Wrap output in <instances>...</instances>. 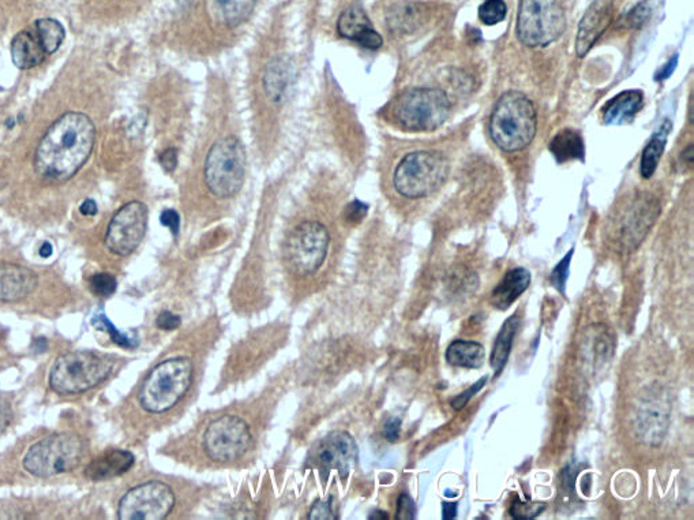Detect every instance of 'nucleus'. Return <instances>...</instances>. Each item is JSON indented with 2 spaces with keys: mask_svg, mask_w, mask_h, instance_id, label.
Segmentation results:
<instances>
[{
  "mask_svg": "<svg viewBox=\"0 0 694 520\" xmlns=\"http://www.w3.org/2000/svg\"><path fill=\"white\" fill-rule=\"evenodd\" d=\"M96 126L85 114L67 113L45 131L35 154L37 174L66 182L77 174L95 148Z\"/></svg>",
  "mask_w": 694,
  "mask_h": 520,
  "instance_id": "obj_1",
  "label": "nucleus"
},
{
  "mask_svg": "<svg viewBox=\"0 0 694 520\" xmlns=\"http://www.w3.org/2000/svg\"><path fill=\"white\" fill-rule=\"evenodd\" d=\"M194 374L195 366L192 358L177 355L160 362L139 388V407L147 414H167L190 392Z\"/></svg>",
  "mask_w": 694,
  "mask_h": 520,
  "instance_id": "obj_2",
  "label": "nucleus"
},
{
  "mask_svg": "<svg viewBox=\"0 0 694 520\" xmlns=\"http://www.w3.org/2000/svg\"><path fill=\"white\" fill-rule=\"evenodd\" d=\"M538 130V115L532 101L520 92H508L495 104L490 119V136L505 152L527 148Z\"/></svg>",
  "mask_w": 694,
  "mask_h": 520,
  "instance_id": "obj_3",
  "label": "nucleus"
},
{
  "mask_svg": "<svg viewBox=\"0 0 694 520\" xmlns=\"http://www.w3.org/2000/svg\"><path fill=\"white\" fill-rule=\"evenodd\" d=\"M256 444L253 426L241 415L225 413L208 422L201 435V450L215 466H233L245 459Z\"/></svg>",
  "mask_w": 694,
  "mask_h": 520,
  "instance_id": "obj_4",
  "label": "nucleus"
},
{
  "mask_svg": "<svg viewBox=\"0 0 694 520\" xmlns=\"http://www.w3.org/2000/svg\"><path fill=\"white\" fill-rule=\"evenodd\" d=\"M114 370L108 355L88 350L66 352L53 364L50 385L58 395H78L106 382Z\"/></svg>",
  "mask_w": 694,
  "mask_h": 520,
  "instance_id": "obj_5",
  "label": "nucleus"
},
{
  "mask_svg": "<svg viewBox=\"0 0 694 520\" xmlns=\"http://www.w3.org/2000/svg\"><path fill=\"white\" fill-rule=\"evenodd\" d=\"M248 157L236 137L218 139L205 162V182L217 199H233L241 192L246 179Z\"/></svg>",
  "mask_w": 694,
  "mask_h": 520,
  "instance_id": "obj_6",
  "label": "nucleus"
},
{
  "mask_svg": "<svg viewBox=\"0 0 694 520\" xmlns=\"http://www.w3.org/2000/svg\"><path fill=\"white\" fill-rule=\"evenodd\" d=\"M449 163L439 152L416 151L406 154L396 169L393 184L406 199L429 197L446 181Z\"/></svg>",
  "mask_w": 694,
  "mask_h": 520,
  "instance_id": "obj_7",
  "label": "nucleus"
},
{
  "mask_svg": "<svg viewBox=\"0 0 694 520\" xmlns=\"http://www.w3.org/2000/svg\"><path fill=\"white\" fill-rule=\"evenodd\" d=\"M85 445L77 435L59 433L33 444L25 453V470L39 478H50L74 470L83 458Z\"/></svg>",
  "mask_w": 694,
  "mask_h": 520,
  "instance_id": "obj_8",
  "label": "nucleus"
},
{
  "mask_svg": "<svg viewBox=\"0 0 694 520\" xmlns=\"http://www.w3.org/2000/svg\"><path fill=\"white\" fill-rule=\"evenodd\" d=\"M449 98L442 89L414 88L404 92L395 104L396 121L409 131H433L449 118Z\"/></svg>",
  "mask_w": 694,
  "mask_h": 520,
  "instance_id": "obj_9",
  "label": "nucleus"
},
{
  "mask_svg": "<svg viewBox=\"0 0 694 520\" xmlns=\"http://www.w3.org/2000/svg\"><path fill=\"white\" fill-rule=\"evenodd\" d=\"M565 12L558 0H521L518 7L517 39L527 47H548L564 35Z\"/></svg>",
  "mask_w": 694,
  "mask_h": 520,
  "instance_id": "obj_10",
  "label": "nucleus"
},
{
  "mask_svg": "<svg viewBox=\"0 0 694 520\" xmlns=\"http://www.w3.org/2000/svg\"><path fill=\"white\" fill-rule=\"evenodd\" d=\"M329 245V231L322 223H300L292 230L284 248L289 271L297 278L315 275L327 260Z\"/></svg>",
  "mask_w": 694,
  "mask_h": 520,
  "instance_id": "obj_11",
  "label": "nucleus"
},
{
  "mask_svg": "<svg viewBox=\"0 0 694 520\" xmlns=\"http://www.w3.org/2000/svg\"><path fill=\"white\" fill-rule=\"evenodd\" d=\"M177 506V494L170 484L159 479L146 481L130 489L118 507L122 520H162Z\"/></svg>",
  "mask_w": 694,
  "mask_h": 520,
  "instance_id": "obj_12",
  "label": "nucleus"
},
{
  "mask_svg": "<svg viewBox=\"0 0 694 520\" xmlns=\"http://www.w3.org/2000/svg\"><path fill=\"white\" fill-rule=\"evenodd\" d=\"M149 210L139 201L123 205L106 228V246L114 255L126 257L136 252L146 235Z\"/></svg>",
  "mask_w": 694,
  "mask_h": 520,
  "instance_id": "obj_13",
  "label": "nucleus"
},
{
  "mask_svg": "<svg viewBox=\"0 0 694 520\" xmlns=\"http://www.w3.org/2000/svg\"><path fill=\"white\" fill-rule=\"evenodd\" d=\"M358 446L352 436L345 432H333L318 444L312 453V464L325 473L339 470L343 477L355 463Z\"/></svg>",
  "mask_w": 694,
  "mask_h": 520,
  "instance_id": "obj_14",
  "label": "nucleus"
},
{
  "mask_svg": "<svg viewBox=\"0 0 694 520\" xmlns=\"http://www.w3.org/2000/svg\"><path fill=\"white\" fill-rule=\"evenodd\" d=\"M337 32L367 50H378L383 44L382 35L374 29L367 14L360 7H351L340 15Z\"/></svg>",
  "mask_w": 694,
  "mask_h": 520,
  "instance_id": "obj_15",
  "label": "nucleus"
},
{
  "mask_svg": "<svg viewBox=\"0 0 694 520\" xmlns=\"http://www.w3.org/2000/svg\"><path fill=\"white\" fill-rule=\"evenodd\" d=\"M612 20L611 4L602 0H596L580 22L579 33H577L576 52L577 57L584 58L589 52L600 35L609 27Z\"/></svg>",
  "mask_w": 694,
  "mask_h": 520,
  "instance_id": "obj_16",
  "label": "nucleus"
},
{
  "mask_svg": "<svg viewBox=\"0 0 694 520\" xmlns=\"http://www.w3.org/2000/svg\"><path fill=\"white\" fill-rule=\"evenodd\" d=\"M659 204L653 199H642L635 202L625 215L622 225V242L635 248L643 242L650 228L659 215Z\"/></svg>",
  "mask_w": 694,
  "mask_h": 520,
  "instance_id": "obj_17",
  "label": "nucleus"
},
{
  "mask_svg": "<svg viewBox=\"0 0 694 520\" xmlns=\"http://www.w3.org/2000/svg\"><path fill=\"white\" fill-rule=\"evenodd\" d=\"M37 276L18 264H0V302H18L35 293Z\"/></svg>",
  "mask_w": 694,
  "mask_h": 520,
  "instance_id": "obj_18",
  "label": "nucleus"
},
{
  "mask_svg": "<svg viewBox=\"0 0 694 520\" xmlns=\"http://www.w3.org/2000/svg\"><path fill=\"white\" fill-rule=\"evenodd\" d=\"M581 352H583L586 362H588L594 369L603 367V365L614 357V332L604 324H595V326L588 327L584 334Z\"/></svg>",
  "mask_w": 694,
  "mask_h": 520,
  "instance_id": "obj_19",
  "label": "nucleus"
},
{
  "mask_svg": "<svg viewBox=\"0 0 694 520\" xmlns=\"http://www.w3.org/2000/svg\"><path fill=\"white\" fill-rule=\"evenodd\" d=\"M296 80V67L291 58L277 57L269 63L264 75L266 96L274 103H283L288 98Z\"/></svg>",
  "mask_w": 694,
  "mask_h": 520,
  "instance_id": "obj_20",
  "label": "nucleus"
},
{
  "mask_svg": "<svg viewBox=\"0 0 694 520\" xmlns=\"http://www.w3.org/2000/svg\"><path fill=\"white\" fill-rule=\"evenodd\" d=\"M12 60L18 68L30 70L44 62L47 51L35 28L21 30L12 42Z\"/></svg>",
  "mask_w": 694,
  "mask_h": 520,
  "instance_id": "obj_21",
  "label": "nucleus"
},
{
  "mask_svg": "<svg viewBox=\"0 0 694 520\" xmlns=\"http://www.w3.org/2000/svg\"><path fill=\"white\" fill-rule=\"evenodd\" d=\"M133 464V453L122 450L106 451L88 464L85 477L93 482L108 481L129 471Z\"/></svg>",
  "mask_w": 694,
  "mask_h": 520,
  "instance_id": "obj_22",
  "label": "nucleus"
},
{
  "mask_svg": "<svg viewBox=\"0 0 694 520\" xmlns=\"http://www.w3.org/2000/svg\"><path fill=\"white\" fill-rule=\"evenodd\" d=\"M668 429V413L662 403H645L644 408L637 415V430L644 443L658 445L665 438Z\"/></svg>",
  "mask_w": 694,
  "mask_h": 520,
  "instance_id": "obj_23",
  "label": "nucleus"
},
{
  "mask_svg": "<svg viewBox=\"0 0 694 520\" xmlns=\"http://www.w3.org/2000/svg\"><path fill=\"white\" fill-rule=\"evenodd\" d=\"M531 284V273L525 268L510 269L503 276L492 293V303L498 311L508 309L528 290Z\"/></svg>",
  "mask_w": 694,
  "mask_h": 520,
  "instance_id": "obj_24",
  "label": "nucleus"
},
{
  "mask_svg": "<svg viewBox=\"0 0 694 520\" xmlns=\"http://www.w3.org/2000/svg\"><path fill=\"white\" fill-rule=\"evenodd\" d=\"M644 106V95L640 91L619 93L603 106V122L606 124L630 123Z\"/></svg>",
  "mask_w": 694,
  "mask_h": 520,
  "instance_id": "obj_25",
  "label": "nucleus"
},
{
  "mask_svg": "<svg viewBox=\"0 0 694 520\" xmlns=\"http://www.w3.org/2000/svg\"><path fill=\"white\" fill-rule=\"evenodd\" d=\"M521 327V317L518 314H513L509 319L503 322L502 328L498 332L495 337L494 346H493L492 357H490V365L495 372V377L501 375L505 369L506 364L509 361L512 354L513 342L516 335Z\"/></svg>",
  "mask_w": 694,
  "mask_h": 520,
  "instance_id": "obj_26",
  "label": "nucleus"
},
{
  "mask_svg": "<svg viewBox=\"0 0 694 520\" xmlns=\"http://www.w3.org/2000/svg\"><path fill=\"white\" fill-rule=\"evenodd\" d=\"M447 364L462 369H480L485 361V347L472 340H454L447 347Z\"/></svg>",
  "mask_w": 694,
  "mask_h": 520,
  "instance_id": "obj_27",
  "label": "nucleus"
},
{
  "mask_svg": "<svg viewBox=\"0 0 694 520\" xmlns=\"http://www.w3.org/2000/svg\"><path fill=\"white\" fill-rule=\"evenodd\" d=\"M550 151L558 163H566L571 160H584L586 149H584L583 137L572 129L561 130L551 139Z\"/></svg>",
  "mask_w": 694,
  "mask_h": 520,
  "instance_id": "obj_28",
  "label": "nucleus"
},
{
  "mask_svg": "<svg viewBox=\"0 0 694 520\" xmlns=\"http://www.w3.org/2000/svg\"><path fill=\"white\" fill-rule=\"evenodd\" d=\"M670 130L671 123L666 121L660 126L659 130L653 134L652 138L650 139L647 146H645L644 152H643L642 167H640L643 177H645V179H650L655 174L658 164H659L660 159H662L663 154H665Z\"/></svg>",
  "mask_w": 694,
  "mask_h": 520,
  "instance_id": "obj_29",
  "label": "nucleus"
},
{
  "mask_svg": "<svg viewBox=\"0 0 694 520\" xmlns=\"http://www.w3.org/2000/svg\"><path fill=\"white\" fill-rule=\"evenodd\" d=\"M256 0H215L218 17L225 27L238 28L250 17Z\"/></svg>",
  "mask_w": 694,
  "mask_h": 520,
  "instance_id": "obj_30",
  "label": "nucleus"
},
{
  "mask_svg": "<svg viewBox=\"0 0 694 520\" xmlns=\"http://www.w3.org/2000/svg\"><path fill=\"white\" fill-rule=\"evenodd\" d=\"M33 28H35V32L39 35L40 40H42L43 45H44L48 55L59 50L60 45L65 42V27H63L59 21L52 20V18L37 20V21L35 22V25H33Z\"/></svg>",
  "mask_w": 694,
  "mask_h": 520,
  "instance_id": "obj_31",
  "label": "nucleus"
},
{
  "mask_svg": "<svg viewBox=\"0 0 694 520\" xmlns=\"http://www.w3.org/2000/svg\"><path fill=\"white\" fill-rule=\"evenodd\" d=\"M506 14H508V7L503 0H485L479 7L480 21L487 27L500 24L505 20Z\"/></svg>",
  "mask_w": 694,
  "mask_h": 520,
  "instance_id": "obj_32",
  "label": "nucleus"
},
{
  "mask_svg": "<svg viewBox=\"0 0 694 520\" xmlns=\"http://www.w3.org/2000/svg\"><path fill=\"white\" fill-rule=\"evenodd\" d=\"M91 326H95L96 328L101 329V331L108 332L112 342L118 344V346L126 347V349L136 347V343H133V340L130 339L126 335L122 334V332H119L104 314H99V316L93 317V319H91Z\"/></svg>",
  "mask_w": 694,
  "mask_h": 520,
  "instance_id": "obj_33",
  "label": "nucleus"
},
{
  "mask_svg": "<svg viewBox=\"0 0 694 520\" xmlns=\"http://www.w3.org/2000/svg\"><path fill=\"white\" fill-rule=\"evenodd\" d=\"M116 287H118V283H116V279L111 273H96L89 280V288H91V293L98 296H103V298L111 296L112 294L115 293Z\"/></svg>",
  "mask_w": 694,
  "mask_h": 520,
  "instance_id": "obj_34",
  "label": "nucleus"
},
{
  "mask_svg": "<svg viewBox=\"0 0 694 520\" xmlns=\"http://www.w3.org/2000/svg\"><path fill=\"white\" fill-rule=\"evenodd\" d=\"M545 503H533V501H520L516 496L515 501L510 507V515L517 520L535 519L536 516L545 511Z\"/></svg>",
  "mask_w": 694,
  "mask_h": 520,
  "instance_id": "obj_35",
  "label": "nucleus"
},
{
  "mask_svg": "<svg viewBox=\"0 0 694 520\" xmlns=\"http://www.w3.org/2000/svg\"><path fill=\"white\" fill-rule=\"evenodd\" d=\"M573 252L574 250L572 248L571 252L559 261L558 265H556V268H554L553 272H551V284L556 287V290H558L562 295H565L566 294V281H568L569 278V269H571Z\"/></svg>",
  "mask_w": 694,
  "mask_h": 520,
  "instance_id": "obj_36",
  "label": "nucleus"
},
{
  "mask_svg": "<svg viewBox=\"0 0 694 520\" xmlns=\"http://www.w3.org/2000/svg\"><path fill=\"white\" fill-rule=\"evenodd\" d=\"M487 379H489V375H485V377L480 379L479 382H475L472 387L468 388V390H465L464 392L460 393L459 397L454 398V399L452 400V407H453V410H462V408L468 405V402H469V400H471L472 398H474L475 395H477V393L479 392L483 387H485V382H487Z\"/></svg>",
  "mask_w": 694,
  "mask_h": 520,
  "instance_id": "obj_37",
  "label": "nucleus"
},
{
  "mask_svg": "<svg viewBox=\"0 0 694 520\" xmlns=\"http://www.w3.org/2000/svg\"><path fill=\"white\" fill-rule=\"evenodd\" d=\"M398 520H414L416 517V506L409 494L403 493L398 497V512H396Z\"/></svg>",
  "mask_w": 694,
  "mask_h": 520,
  "instance_id": "obj_38",
  "label": "nucleus"
},
{
  "mask_svg": "<svg viewBox=\"0 0 694 520\" xmlns=\"http://www.w3.org/2000/svg\"><path fill=\"white\" fill-rule=\"evenodd\" d=\"M415 12L416 10L412 9V6H406L404 9L398 10V12H395V18L391 20L390 24L398 28V29L408 30L409 27L418 18Z\"/></svg>",
  "mask_w": 694,
  "mask_h": 520,
  "instance_id": "obj_39",
  "label": "nucleus"
},
{
  "mask_svg": "<svg viewBox=\"0 0 694 520\" xmlns=\"http://www.w3.org/2000/svg\"><path fill=\"white\" fill-rule=\"evenodd\" d=\"M650 15L651 10L648 9L647 4H639V6L635 7V10H632V12L627 14V25L630 28L640 27V25H643L645 21H647L648 18H650Z\"/></svg>",
  "mask_w": 694,
  "mask_h": 520,
  "instance_id": "obj_40",
  "label": "nucleus"
},
{
  "mask_svg": "<svg viewBox=\"0 0 694 520\" xmlns=\"http://www.w3.org/2000/svg\"><path fill=\"white\" fill-rule=\"evenodd\" d=\"M156 324L159 328L164 329V331H172V329L179 328L182 319L171 311H165L157 317Z\"/></svg>",
  "mask_w": 694,
  "mask_h": 520,
  "instance_id": "obj_41",
  "label": "nucleus"
},
{
  "mask_svg": "<svg viewBox=\"0 0 694 520\" xmlns=\"http://www.w3.org/2000/svg\"><path fill=\"white\" fill-rule=\"evenodd\" d=\"M401 433V420L400 418H390L386 421L385 426H383V437L389 441V443H396L400 438Z\"/></svg>",
  "mask_w": 694,
  "mask_h": 520,
  "instance_id": "obj_42",
  "label": "nucleus"
},
{
  "mask_svg": "<svg viewBox=\"0 0 694 520\" xmlns=\"http://www.w3.org/2000/svg\"><path fill=\"white\" fill-rule=\"evenodd\" d=\"M309 519H335L329 501H318V503H315L312 511H310Z\"/></svg>",
  "mask_w": 694,
  "mask_h": 520,
  "instance_id": "obj_43",
  "label": "nucleus"
},
{
  "mask_svg": "<svg viewBox=\"0 0 694 520\" xmlns=\"http://www.w3.org/2000/svg\"><path fill=\"white\" fill-rule=\"evenodd\" d=\"M160 222H162V225H165V227L170 228V230L174 232V235H177V232H179L180 217L179 215H177V210L165 209L164 212L162 213V217H160Z\"/></svg>",
  "mask_w": 694,
  "mask_h": 520,
  "instance_id": "obj_44",
  "label": "nucleus"
},
{
  "mask_svg": "<svg viewBox=\"0 0 694 520\" xmlns=\"http://www.w3.org/2000/svg\"><path fill=\"white\" fill-rule=\"evenodd\" d=\"M12 420V408L9 400L0 397V435L9 428Z\"/></svg>",
  "mask_w": 694,
  "mask_h": 520,
  "instance_id": "obj_45",
  "label": "nucleus"
},
{
  "mask_svg": "<svg viewBox=\"0 0 694 520\" xmlns=\"http://www.w3.org/2000/svg\"><path fill=\"white\" fill-rule=\"evenodd\" d=\"M367 210V205L360 201H353L352 204L348 205L345 215H347V220H350V222H359L366 217Z\"/></svg>",
  "mask_w": 694,
  "mask_h": 520,
  "instance_id": "obj_46",
  "label": "nucleus"
},
{
  "mask_svg": "<svg viewBox=\"0 0 694 520\" xmlns=\"http://www.w3.org/2000/svg\"><path fill=\"white\" fill-rule=\"evenodd\" d=\"M160 163H162V166L164 167L165 171H175V169H177V149H165V151L160 154Z\"/></svg>",
  "mask_w": 694,
  "mask_h": 520,
  "instance_id": "obj_47",
  "label": "nucleus"
},
{
  "mask_svg": "<svg viewBox=\"0 0 694 520\" xmlns=\"http://www.w3.org/2000/svg\"><path fill=\"white\" fill-rule=\"evenodd\" d=\"M678 65V55H674L673 58H671L670 62L667 63V65L663 66L662 70L658 73V75H655V81H663L667 80L668 77H670L671 75H673L674 71H675V67H677Z\"/></svg>",
  "mask_w": 694,
  "mask_h": 520,
  "instance_id": "obj_48",
  "label": "nucleus"
},
{
  "mask_svg": "<svg viewBox=\"0 0 694 520\" xmlns=\"http://www.w3.org/2000/svg\"><path fill=\"white\" fill-rule=\"evenodd\" d=\"M459 504L456 501H444L442 503V519L452 520L456 517Z\"/></svg>",
  "mask_w": 694,
  "mask_h": 520,
  "instance_id": "obj_49",
  "label": "nucleus"
},
{
  "mask_svg": "<svg viewBox=\"0 0 694 520\" xmlns=\"http://www.w3.org/2000/svg\"><path fill=\"white\" fill-rule=\"evenodd\" d=\"M81 213L83 217H95L98 213V204L93 200H85L80 207Z\"/></svg>",
  "mask_w": 694,
  "mask_h": 520,
  "instance_id": "obj_50",
  "label": "nucleus"
},
{
  "mask_svg": "<svg viewBox=\"0 0 694 520\" xmlns=\"http://www.w3.org/2000/svg\"><path fill=\"white\" fill-rule=\"evenodd\" d=\"M53 248L50 242L43 243L42 248H40V256L44 258L50 257L52 255Z\"/></svg>",
  "mask_w": 694,
  "mask_h": 520,
  "instance_id": "obj_51",
  "label": "nucleus"
},
{
  "mask_svg": "<svg viewBox=\"0 0 694 520\" xmlns=\"http://www.w3.org/2000/svg\"><path fill=\"white\" fill-rule=\"evenodd\" d=\"M380 515H371L370 519H388V515L385 512H378Z\"/></svg>",
  "mask_w": 694,
  "mask_h": 520,
  "instance_id": "obj_52",
  "label": "nucleus"
}]
</instances>
